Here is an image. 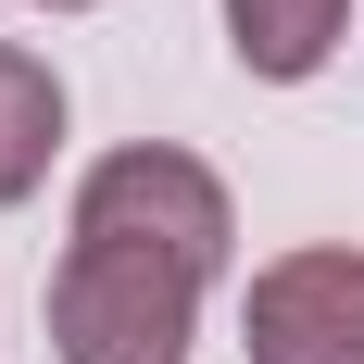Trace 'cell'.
<instances>
[{
  "instance_id": "2",
  "label": "cell",
  "mask_w": 364,
  "mask_h": 364,
  "mask_svg": "<svg viewBox=\"0 0 364 364\" xmlns=\"http://www.w3.org/2000/svg\"><path fill=\"white\" fill-rule=\"evenodd\" d=\"M75 239H126V252H164V264H188V277H214L226 239H239V214H226V176L201 151L126 139V151H101V164L75 176Z\"/></svg>"
},
{
  "instance_id": "1",
  "label": "cell",
  "mask_w": 364,
  "mask_h": 364,
  "mask_svg": "<svg viewBox=\"0 0 364 364\" xmlns=\"http://www.w3.org/2000/svg\"><path fill=\"white\" fill-rule=\"evenodd\" d=\"M201 339V277L126 239H75L50 277V352L63 364H188Z\"/></svg>"
},
{
  "instance_id": "5",
  "label": "cell",
  "mask_w": 364,
  "mask_h": 364,
  "mask_svg": "<svg viewBox=\"0 0 364 364\" xmlns=\"http://www.w3.org/2000/svg\"><path fill=\"white\" fill-rule=\"evenodd\" d=\"M50 151H63V75L0 38V214L50 176Z\"/></svg>"
},
{
  "instance_id": "3",
  "label": "cell",
  "mask_w": 364,
  "mask_h": 364,
  "mask_svg": "<svg viewBox=\"0 0 364 364\" xmlns=\"http://www.w3.org/2000/svg\"><path fill=\"white\" fill-rule=\"evenodd\" d=\"M252 364H364V252L352 239H301L252 277L239 301Z\"/></svg>"
},
{
  "instance_id": "4",
  "label": "cell",
  "mask_w": 364,
  "mask_h": 364,
  "mask_svg": "<svg viewBox=\"0 0 364 364\" xmlns=\"http://www.w3.org/2000/svg\"><path fill=\"white\" fill-rule=\"evenodd\" d=\"M339 26H352V0H226V50H239V75H264V88L327 75Z\"/></svg>"
},
{
  "instance_id": "6",
  "label": "cell",
  "mask_w": 364,
  "mask_h": 364,
  "mask_svg": "<svg viewBox=\"0 0 364 364\" xmlns=\"http://www.w3.org/2000/svg\"><path fill=\"white\" fill-rule=\"evenodd\" d=\"M38 13H88V0H38Z\"/></svg>"
}]
</instances>
